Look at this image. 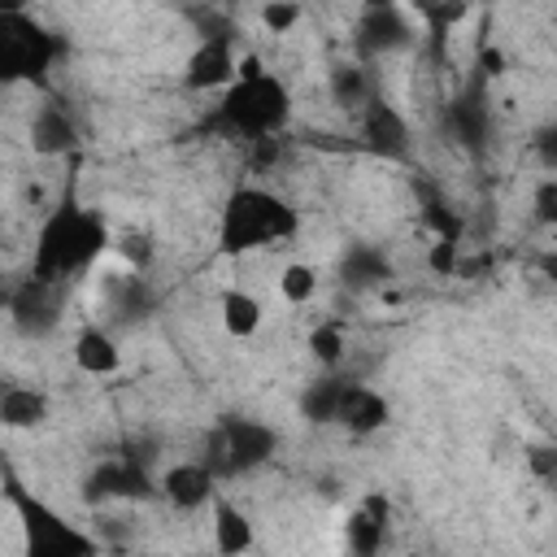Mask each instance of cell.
<instances>
[{
    "label": "cell",
    "instance_id": "5b68a950",
    "mask_svg": "<svg viewBox=\"0 0 557 557\" xmlns=\"http://www.w3.org/2000/svg\"><path fill=\"white\" fill-rule=\"evenodd\" d=\"M278 453V431L270 422L257 418H226L213 435H209V453L205 461L213 466V474H248L257 466H265Z\"/></svg>",
    "mask_w": 557,
    "mask_h": 557
},
{
    "label": "cell",
    "instance_id": "9c48e42d",
    "mask_svg": "<svg viewBox=\"0 0 557 557\" xmlns=\"http://www.w3.org/2000/svg\"><path fill=\"white\" fill-rule=\"evenodd\" d=\"M87 492V500L96 505V500H144V496H152L157 492V479L135 461V457H113V461H100L91 474H87V483H83Z\"/></svg>",
    "mask_w": 557,
    "mask_h": 557
},
{
    "label": "cell",
    "instance_id": "2e32d148",
    "mask_svg": "<svg viewBox=\"0 0 557 557\" xmlns=\"http://www.w3.org/2000/svg\"><path fill=\"white\" fill-rule=\"evenodd\" d=\"M218 318H222V331L231 339H252L261 331V322H265V305L248 287H226L218 296Z\"/></svg>",
    "mask_w": 557,
    "mask_h": 557
},
{
    "label": "cell",
    "instance_id": "44dd1931",
    "mask_svg": "<svg viewBox=\"0 0 557 557\" xmlns=\"http://www.w3.org/2000/svg\"><path fill=\"white\" fill-rule=\"evenodd\" d=\"M448 126L457 131V139H461L466 148H479V144H483V135H487V109L479 104L474 91L448 104Z\"/></svg>",
    "mask_w": 557,
    "mask_h": 557
},
{
    "label": "cell",
    "instance_id": "8992f818",
    "mask_svg": "<svg viewBox=\"0 0 557 557\" xmlns=\"http://www.w3.org/2000/svg\"><path fill=\"white\" fill-rule=\"evenodd\" d=\"M235 78H239V52H235L231 39H222V35L200 39V44L191 48V57L183 61V87H187V91L222 96Z\"/></svg>",
    "mask_w": 557,
    "mask_h": 557
},
{
    "label": "cell",
    "instance_id": "ba28073f",
    "mask_svg": "<svg viewBox=\"0 0 557 557\" xmlns=\"http://www.w3.org/2000/svg\"><path fill=\"white\" fill-rule=\"evenodd\" d=\"M157 496H165V505H174L178 513L209 509L218 496V474L205 457L200 461H174L157 474Z\"/></svg>",
    "mask_w": 557,
    "mask_h": 557
},
{
    "label": "cell",
    "instance_id": "9a60e30c",
    "mask_svg": "<svg viewBox=\"0 0 557 557\" xmlns=\"http://www.w3.org/2000/svg\"><path fill=\"white\" fill-rule=\"evenodd\" d=\"M357 44H361V52H396V48L413 44V30L392 4H370V13L357 26Z\"/></svg>",
    "mask_w": 557,
    "mask_h": 557
},
{
    "label": "cell",
    "instance_id": "ac0fdd59",
    "mask_svg": "<svg viewBox=\"0 0 557 557\" xmlns=\"http://www.w3.org/2000/svg\"><path fill=\"white\" fill-rule=\"evenodd\" d=\"M470 17V0H426L422 4V30H426V48L435 61L448 57V35Z\"/></svg>",
    "mask_w": 557,
    "mask_h": 557
},
{
    "label": "cell",
    "instance_id": "d6a6232c",
    "mask_svg": "<svg viewBox=\"0 0 557 557\" xmlns=\"http://www.w3.org/2000/svg\"><path fill=\"white\" fill-rule=\"evenodd\" d=\"M540 270H544L553 283H557V252H544V257H540Z\"/></svg>",
    "mask_w": 557,
    "mask_h": 557
},
{
    "label": "cell",
    "instance_id": "e0dca14e",
    "mask_svg": "<svg viewBox=\"0 0 557 557\" xmlns=\"http://www.w3.org/2000/svg\"><path fill=\"white\" fill-rule=\"evenodd\" d=\"M48 413H52V405L39 387L13 383V387L0 392V426L4 431H35V426L48 422Z\"/></svg>",
    "mask_w": 557,
    "mask_h": 557
},
{
    "label": "cell",
    "instance_id": "484cf974",
    "mask_svg": "<svg viewBox=\"0 0 557 557\" xmlns=\"http://www.w3.org/2000/svg\"><path fill=\"white\" fill-rule=\"evenodd\" d=\"M344 278H352L357 287H366V283H383V278H387V261H383V252H379V248H352V252L344 257Z\"/></svg>",
    "mask_w": 557,
    "mask_h": 557
},
{
    "label": "cell",
    "instance_id": "ffe728a7",
    "mask_svg": "<svg viewBox=\"0 0 557 557\" xmlns=\"http://www.w3.org/2000/svg\"><path fill=\"white\" fill-rule=\"evenodd\" d=\"M383 535H387V522L379 513H370L366 505H357L344 522V540H348V553L357 557H374L383 548Z\"/></svg>",
    "mask_w": 557,
    "mask_h": 557
},
{
    "label": "cell",
    "instance_id": "d6986e66",
    "mask_svg": "<svg viewBox=\"0 0 557 557\" xmlns=\"http://www.w3.org/2000/svg\"><path fill=\"white\" fill-rule=\"evenodd\" d=\"M348 383H352V379H339L335 370H326L322 379H313V383L300 392V418H309V422H318V426L335 422V418H339V400H344Z\"/></svg>",
    "mask_w": 557,
    "mask_h": 557
},
{
    "label": "cell",
    "instance_id": "4dcf8cb0",
    "mask_svg": "<svg viewBox=\"0 0 557 557\" xmlns=\"http://www.w3.org/2000/svg\"><path fill=\"white\" fill-rule=\"evenodd\" d=\"M479 74H483V78H500V74H505V52H500L496 44L479 48Z\"/></svg>",
    "mask_w": 557,
    "mask_h": 557
},
{
    "label": "cell",
    "instance_id": "5bb4252c",
    "mask_svg": "<svg viewBox=\"0 0 557 557\" xmlns=\"http://www.w3.org/2000/svg\"><path fill=\"white\" fill-rule=\"evenodd\" d=\"M26 139H30V152H35V157H65V152H74V144H78V126H74V117H70L61 104H39V109L30 113Z\"/></svg>",
    "mask_w": 557,
    "mask_h": 557
},
{
    "label": "cell",
    "instance_id": "277c9868",
    "mask_svg": "<svg viewBox=\"0 0 557 557\" xmlns=\"http://www.w3.org/2000/svg\"><path fill=\"white\" fill-rule=\"evenodd\" d=\"M57 52H61L57 35L48 26H39L30 13H22V9L0 13V74L9 83H17V78L39 83L52 70Z\"/></svg>",
    "mask_w": 557,
    "mask_h": 557
},
{
    "label": "cell",
    "instance_id": "52a82bcc",
    "mask_svg": "<svg viewBox=\"0 0 557 557\" xmlns=\"http://www.w3.org/2000/svg\"><path fill=\"white\" fill-rule=\"evenodd\" d=\"M361 144H366L374 157H383V161H405L409 148H413V131H409L405 113H400L392 100L370 96V100L361 104Z\"/></svg>",
    "mask_w": 557,
    "mask_h": 557
},
{
    "label": "cell",
    "instance_id": "6da1fadb",
    "mask_svg": "<svg viewBox=\"0 0 557 557\" xmlns=\"http://www.w3.org/2000/svg\"><path fill=\"white\" fill-rule=\"evenodd\" d=\"M296 231H300V213L292 209V200H283L278 191L261 183H239L226 191L222 213H218V252L244 257L257 248L287 244L296 239Z\"/></svg>",
    "mask_w": 557,
    "mask_h": 557
},
{
    "label": "cell",
    "instance_id": "7402d4cb",
    "mask_svg": "<svg viewBox=\"0 0 557 557\" xmlns=\"http://www.w3.org/2000/svg\"><path fill=\"white\" fill-rule=\"evenodd\" d=\"M318 265H309V261H287V265H278V278H274V287H278V296L287 300V305H309L313 296H318Z\"/></svg>",
    "mask_w": 557,
    "mask_h": 557
},
{
    "label": "cell",
    "instance_id": "cb8c5ba5",
    "mask_svg": "<svg viewBox=\"0 0 557 557\" xmlns=\"http://www.w3.org/2000/svg\"><path fill=\"white\" fill-rule=\"evenodd\" d=\"M309 352H313V361L322 370H335L344 361V352H348V331L339 322H318L309 331Z\"/></svg>",
    "mask_w": 557,
    "mask_h": 557
},
{
    "label": "cell",
    "instance_id": "7c38bea8",
    "mask_svg": "<svg viewBox=\"0 0 557 557\" xmlns=\"http://www.w3.org/2000/svg\"><path fill=\"white\" fill-rule=\"evenodd\" d=\"M348 435H374V431H383L387 422H392V400L379 392V387H370V383H348V392H344V400H339V418H335Z\"/></svg>",
    "mask_w": 557,
    "mask_h": 557
},
{
    "label": "cell",
    "instance_id": "603a6c76",
    "mask_svg": "<svg viewBox=\"0 0 557 557\" xmlns=\"http://www.w3.org/2000/svg\"><path fill=\"white\" fill-rule=\"evenodd\" d=\"M370 96H374V87H370V78H366L361 65H335V70H331V100H335V104L361 109Z\"/></svg>",
    "mask_w": 557,
    "mask_h": 557
},
{
    "label": "cell",
    "instance_id": "1f68e13d",
    "mask_svg": "<svg viewBox=\"0 0 557 557\" xmlns=\"http://www.w3.org/2000/svg\"><path fill=\"white\" fill-rule=\"evenodd\" d=\"M535 148H540V157L548 161V170L557 174V126H544L540 139H535Z\"/></svg>",
    "mask_w": 557,
    "mask_h": 557
},
{
    "label": "cell",
    "instance_id": "3957f363",
    "mask_svg": "<svg viewBox=\"0 0 557 557\" xmlns=\"http://www.w3.org/2000/svg\"><path fill=\"white\" fill-rule=\"evenodd\" d=\"M292 122V91L278 74H252L235 78L213 109V126L231 139H274Z\"/></svg>",
    "mask_w": 557,
    "mask_h": 557
},
{
    "label": "cell",
    "instance_id": "f1b7e54d",
    "mask_svg": "<svg viewBox=\"0 0 557 557\" xmlns=\"http://www.w3.org/2000/svg\"><path fill=\"white\" fill-rule=\"evenodd\" d=\"M422 226H426L431 235H440V239H461V235H466L461 218H457L448 205H440V200H426V205H422Z\"/></svg>",
    "mask_w": 557,
    "mask_h": 557
},
{
    "label": "cell",
    "instance_id": "83f0119b",
    "mask_svg": "<svg viewBox=\"0 0 557 557\" xmlns=\"http://www.w3.org/2000/svg\"><path fill=\"white\" fill-rule=\"evenodd\" d=\"M531 218L548 231H557V174H544L531 187Z\"/></svg>",
    "mask_w": 557,
    "mask_h": 557
},
{
    "label": "cell",
    "instance_id": "7a4b0ae2",
    "mask_svg": "<svg viewBox=\"0 0 557 557\" xmlns=\"http://www.w3.org/2000/svg\"><path fill=\"white\" fill-rule=\"evenodd\" d=\"M109 244V226L96 209H78V205H61L44 218L39 239H35V274L57 283L61 274L87 270Z\"/></svg>",
    "mask_w": 557,
    "mask_h": 557
},
{
    "label": "cell",
    "instance_id": "4fadbf2b",
    "mask_svg": "<svg viewBox=\"0 0 557 557\" xmlns=\"http://www.w3.org/2000/svg\"><path fill=\"white\" fill-rule=\"evenodd\" d=\"M209 531H213V548H218L222 557H239V553L257 548V527H252V518H248L235 500H226L222 492H218L213 505H209Z\"/></svg>",
    "mask_w": 557,
    "mask_h": 557
},
{
    "label": "cell",
    "instance_id": "8fae6325",
    "mask_svg": "<svg viewBox=\"0 0 557 557\" xmlns=\"http://www.w3.org/2000/svg\"><path fill=\"white\" fill-rule=\"evenodd\" d=\"M70 357H74V370L87 374V379H113L122 370V344L113 331L87 322L74 331V344H70Z\"/></svg>",
    "mask_w": 557,
    "mask_h": 557
},
{
    "label": "cell",
    "instance_id": "d4e9b609",
    "mask_svg": "<svg viewBox=\"0 0 557 557\" xmlns=\"http://www.w3.org/2000/svg\"><path fill=\"white\" fill-rule=\"evenodd\" d=\"M300 17H305L300 0H261V9H257V22L265 35H292L300 26Z\"/></svg>",
    "mask_w": 557,
    "mask_h": 557
},
{
    "label": "cell",
    "instance_id": "30bf717a",
    "mask_svg": "<svg viewBox=\"0 0 557 557\" xmlns=\"http://www.w3.org/2000/svg\"><path fill=\"white\" fill-rule=\"evenodd\" d=\"M22 505V518H26V535H30V548L44 553V557H70V553H96L100 544L78 535L70 522L52 518L44 505H30V500H17Z\"/></svg>",
    "mask_w": 557,
    "mask_h": 557
},
{
    "label": "cell",
    "instance_id": "4316f807",
    "mask_svg": "<svg viewBox=\"0 0 557 557\" xmlns=\"http://www.w3.org/2000/svg\"><path fill=\"white\" fill-rule=\"evenodd\" d=\"M426 270H431L435 278L461 274V239H440V235H431V244H426Z\"/></svg>",
    "mask_w": 557,
    "mask_h": 557
},
{
    "label": "cell",
    "instance_id": "f546056e",
    "mask_svg": "<svg viewBox=\"0 0 557 557\" xmlns=\"http://www.w3.org/2000/svg\"><path fill=\"white\" fill-rule=\"evenodd\" d=\"M522 461H527L531 479H540V483H557V444H527Z\"/></svg>",
    "mask_w": 557,
    "mask_h": 557
}]
</instances>
